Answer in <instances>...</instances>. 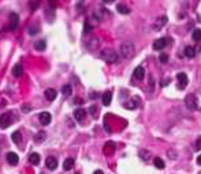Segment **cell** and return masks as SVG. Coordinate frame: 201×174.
I'll use <instances>...</instances> for the list:
<instances>
[{
    "label": "cell",
    "instance_id": "14",
    "mask_svg": "<svg viewBox=\"0 0 201 174\" xmlns=\"http://www.w3.org/2000/svg\"><path fill=\"white\" fill-rule=\"evenodd\" d=\"M45 98H47L49 102L55 100V99H56V91H55L53 88H48L47 91H45Z\"/></svg>",
    "mask_w": 201,
    "mask_h": 174
},
{
    "label": "cell",
    "instance_id": "41",
    "mask_svg": "<svg viewBox=\"0 0 201 174\" xmlns=\"http://www.w3.org/2000/svg\"><path fill=\"white\" fill-rule=\"evenodd\" d=\"M93 174H104V173H103V171H101V170H96Z\"/></svg>",
    "mask_w": 201,
    "mask_h": 174
},
{
    "label": "cell",
    "instance_id": "4",
    "mask_svg": "<svg viewBox=\"0 0 201 174\" xmlns=\"http://www.w3.org/2000/svg\"><path fill=\"white\" fill-rule=\"evenodd\" d=\"M185 104L189 110H197V99H196V95L194 93H190L186 96L185 99Z\"/></svg>",
    "mask_w": 201,
    "mask_h": 174
},
{
    "label": "cell",
    "instance_id": "32",
    "mask_svg": "<svg viewBox=\"0 0 201 174\" xmlns=\"http://www.w3.org/2000/svg\"><path fill=\"white\" fill-rule=\"evenodd\" d=\"M194 95H196V99H197V108L201 110V89Z\"/></svg>",
    "mask_w": 201,
    "mask_h": 174
},
{
    "label": "cell",
    "instance_id": "30",
    "mask_svg": "<svg viewBox=\"0 0 201 174\" xmlns=\"http://www.w3.org/2000/svg\"><path fill=\"white\" fill-rule=\"evenodd\" d=\"M27 32H29L30 36H34V34H37V33L40 32V27H39V26H34V25H32V26L29 27V30H27Z\"/></svg>",
    "mask_w": 201,
    "mask_h": 174
},
{
    "label": "cell",
    "instance_id": "37",
    "mask_svg": "<svg viewBox=\"0 0 201 174\" xmlns=\"http://www.w3.org/2000/svg\"><path fill=\"white\" fill-rule=\"evenodd\" d=\"M22 111H24V112H29L30 111V106H27V104L22 106Z\"/></svg>",
    "mask_w": 201,
    "mask_h": 174
},
{
    "label": "cell",
    "instance_id": "17",
    "mask_svg": "<svg viewBox=\"0 0 201 174\" xmlns=\"http://www.w3.org/2000/svg\"><path fill=\"white\" fill-rule=\"evenodd\" d=\"M22 73H24V69H22V66L21 65H15L14 67H12V76L14 77H21L22 76Z\"/></svg>",
    "mask_w": 201,
    "mask_h": 174
},
{
    "label": "cell",
    "instance_id": "33",
    "mask_svg": "<svg viewBox=\"0 0 201 174\" xmlns=\"http://www.w3.org/2000/svg\"><path fill=\"white\" fill-rule=\"evenodd\" d=\"M159 59H160V62H163V63H167V62H168V56H167L166 53H162V55H160V58H159Z\"/></svg>",
    "mask_w": 201,
    "mask_h": 174
},
{
    "label": "cell",
    "instance_id": "19",
    "mask_svg": "<svg viewBox=\"0 0 201 174\" xmlns=\"http://www.w3.org/2000/svg\"><path fill=\"white\" fill-rule=\"evenodd\" d=\"M73 166H74V159H73V158H67V159L64 160V163H63V169H64V170H71Z\"/></svg>",
    "mask_w": 201,
    "mask_h": 174
},
{
    "label": "cell",
    "instance_id": "18",
    "mask_svg": "<svg viewBox=\"0 0 201 174\" xmlns=\"http://www.w3.org/2000/svg\"><path fill=\"white\" fill-rule=\"evenodd\" d=\"M29 162H30V165H39V163H40V155H39V153H36V152L30 153Z\"/></svg>",
    "mask_w": 201,
    "mask_h": 174
},
{
    "label": "cell",
    "instance_id": "1",
    "mask_svg": "<svg viewBox=\"0 0 201 174\" xmlns=\"http://www.w3.org/2000/svg\"><path fill=\"white\" fill-rule=\"evenodd\" d=\"M101 59L105 60L107 63H116L118 62V53L115 52L114 50H111V48H105V50L101 51L100 53Z\"/></svg>",
    "mask_w": 201,
    "mask_h": 174
},
{
    "label": "cell",
    "instance_id": "9",
    "mask_svg": "<svg viewBox=\"0 0 201 174\" xmlns=\"http://www.w3.org/2000/svg\"><path fill=\"white\" fill-rule=\"evenodd\" d=\"M133 76H134V78H136V80L142 81V80H144V76H145V70H144V67H141V66L136 67V69H134Z\"/></svg>",
    "mask_w": 201,
    "mask_h": 174
},
{
    "label": "cell",
    "instance_id": "26",
    "mask_svg": "<svg viewBox=\"0 0 201 174\" xmlns=\"http://www.w3.org/2000/svg\"><path fill=\"white\" fill-rule=\"evenodd\" d=\"M140 158L144 159V160H148L149 158H151V153H149V151H146V150H141L140 151Z\"/></svg>",
    "mask_w": 201,
    "mask_h": 174
},
{
    "label": "cell",
    "instance_id": "27",
    "mask_svg": "<svg viewBox=\"0 0 201 174\" xmlns=\"http://www.w3.org/2000/svg\"><path fill=\"white\" fill-rule=\"evenodd\" d=\"M153 163H155V166H156L157 169H164V160L163 159H160V158H155V160H153Z\"/></svg>",
    "mask_w": 201,
    "mask_h": 174
},
{
    "label": "cell",
    "instance_id": "7",
    "mask_svg": "<svg viewBox=\"0 0 201 174\" xmlns=\"http://www.w3.org/2000/svg\"><path fill=\"white\" fill-rule=\"evenodd\" d=\"M45 166H47L49 170H55L58 167V159L53 156H49L45 159Z\"/></svg>",
    "mask_w": 201,
    "mask_h": 174
},
{
    "label": "cell",
    "instance_id": "12",
    "mask_svg": "<svg viewBox=\"0 0 201 174\" xmlns=\"http://www.w3.org/2000/svg\"><path fill=\"white\" fill-rule=\"evenodd\" d=\"M7 162H8L10 165H18L19 158H18V155L15 152H8L7 153Z\"/></svg>",
    "mask_w": 201,
    "mask_h": 174
},
{
    "label": "cell",
    "instance_id": "11",
    "mask_svg": "<svg viewBox=\"0 0 201 174\" xmlns=\"http://www.w3.org/2000/svg\"><path fill=\"white\" fill-rule=\"evenodd\" d=\"M167 45V40L166 38H157L156 41L153 43V50H156V51H160V50H163V48Z\"/></svg>",
    "mask_w": 201,
    "mask_h": 174
},
{
    "label": "cell",
    "instance_id": "40",
    "mask_svg": "<svg viewBox=\"0 0 201 174\" xmlns=\"http://www.w3.org/2000/svg\"><path fill=\"white\" fill-rule=\"evenodd\" d=\"M114 0H103V3H105V4H109V3H112Z\"/></svg>",
    "mask_w": 201,
    "mask_h": 174
},
{
    "label": "cell",
    "instance_id": "8",
    "mask_svg": "<svg viewBox=\"0 0 201 174\" xmlns=\"http://www.w3.org/2000/svg\"><path fill=\"white\" fill-rule=\"evenodd\" d=\"M166 24H167V17H166V15H162V17L157 18V21L155 22L153 29H155V30H160Z\"/></svg>",
    "mask_w": 201,
    "mask_h": 174
},
{
    "label": "cell",
    "instance_id": "6",
    "mask_svg": "<svg viewBox=\"0 0 201 174\" xmlns=\"http://www.w3.org/2000/svg\"><path fill=\"white\" fill-rule=\"evenodd\" d=\"M51 119H52V117H51L49 112H41V114L39 115V121L41 125H49L51 124Z\"/></svg>",
    "mask_w": 201,
    "mask_h": 174
},
{
    "label": "cell",
    "instance_id": "10",
    "mask_svg": "<svg viewBox=\"0 0 201 174\" xmlns=\"http://www.w3.org/2000/svg\"><path fill=\"white\" fill-rule=\"evenodd\" d=\"M18 21H19V18H18V14L12 12L10 15V30H15L18 26Z\"/></svg>",
    "mask_w": 201,
    "mask_h": 174
},
{
    "label": "cell",
    "instance_id": "5",
    "mask_svg": "<svg viewBox=\"0 0 201 174\" xmlns=\"http://www.w3.org/2000/svg\"><path fill=\"white\" fill-rule=\"evenodd\" d=\"M177 80H178V89H184L187 85V76L185 73H178Z\"/></svg>",
    "mask_w": 201,
    "mask_h": 174
},
{
    "label": "cell",
    "instance_id": "16",
    "mask_svg": "<svg viewBox=\"0 0 201 174\" xmlns=\"http://www.w3.org/2000/svg\"><path fill=\"white\" fill-rule=\"evenodd\" d=\"M138 102H140V100H138V98L136 96V98H133L130 102H129V103L124 104V107H126V108H129V110H134L137 106H138Z\"/></svg>",
    "mask_w": 201,
    "mask_h": 174
},
{
    "label": "cell",
    "instance_id": "28",
    "mask_svg": "<svg viewBox=\"0 0 201 174\" xmlns=\"http://www.w3.org/2000/svg\"><path fill=\"white\" fill-rule=\"evenodd\" d=\"M192 37H193L194 41H200V40H201V29H196L194 32H193Z\"/></svg>",
    "mask_w": 201,
    "mask_h": 174
},
{
    "label": "cell",
    "instance_id": "3",
    "mask_svg": "<svg viewBox=\"0 0 201 174\" xmlns=\"http://www.w3.org/2000/svg\"><path fill=\"white\" fill-rule=\"evenodd\" d=\"M11 124H12V114L11 112H4V114L0 115V127H2V129H7Z\"/></svg>",
    "mask_w": 201,
    "mask_h": 174
},
{
    "label": "cell",
    "instance_id": "21",
    "mask_svg": "<svg viewBox=\"0 0 201 174\" xmlns=\"http://www.w3.org/2000/svg\"><path fill=\"white\" fill-rule=\"evenodd\" d=\"M116 10H118V12H121V14H123V15H126V14H129L130 12V8L127 6H124V4H118L116 6Z\"/></svg>",
    "mask_w": 201,
    "mask_h": 174
},
{
    "label": "cell",
    "instance_id": "15",
    "mask_svg": "<svg viewBox=\"0 0 201 174\" xmlns=\"http://www.w3.org/2000/svg\"><path fill=\"white\" fill-rule=\"evenodd\" d=\"M111 99H112V92L111 91L104 92V95H103V104L104 106H109V104H111Z\"/></svg>",
    "mask_w": 201,
    "mask_h": 174
},
{
    "label": "cell",
    "instance_id": "25",
    "mask_svg": "<svg viewBox=\"0 0 201 174\" xmlns=\"http://www.w3.org/2000/svg\"><path fill=\"white\" fill-rule=\"evenodd\" d=\"M97 47H99V40H97V38H92V41L88 43V48H89L90 51L96 50Z\"/></svg>",
    "mask_w": 201,
    "mask_h": 174
},
{
    "label": "cell",
    "instance_id": "36",
    "mask_svg": "<svg viewBox=\"0 0 201 174\" xmlns=\"http://www.w3.org/2000/svg\"><path fill=\"white\" fill-rule=\"evenodd\" d=\"M48 2H49V7H51V8H55V7H56L58 0H48Z\"/></svg>",
    "mask_w": 201,
    "mask_h": 174
},
{
    "label": "cell",
    "instance_id": "34",
    "mask_svg": "<svg viewBox=\"0 0 201 174\" xmlns=\"http://www.w3.org/2000/svg\"><path fill=\"white\" fill-rule=\"evenodd\" d=\"M90 30H92V26H90V24L86 21L85 22V27H83V33H88V32H90Z\"/></svg>",
    "mask_w": 201,
    "mask_h": 174
},
{
    "label": "cell",
    "instance_id": "38",
    "mask_svg": "<svg viewBox=\"0 0 201 174\" xmlns=\"http://www.w3.org/2000/svg\"><path fill=\"white\" fill-rule=\"evenodd\" d=\"M90 114H92L93 117H96V107H95V106L90 107Z\"/></svg>",
    "mask_w": 201,
    "mask_h": 174
},
{
    "label": "cell",
    "instance_id": "35",
    "mask_svg": "<svg viewBox=\"0 0 201 174\" xmlns=\"http://www.w3.org/2000/svg\"><path fill=\"white\" fill-rule=\"evenodd\" d=\"M194 150H196V151H200V150H201V137H198V139H197V141H196Z\"/></svg>",
    "mask_w": 201,
    "mask_h": 174
},
{
    "label": "cell",
    "instance_id": "29",
    "mask_svg": "<svg viewBox=\"0 0 201 174\" xmlns=\"http://www.w3.org/2000/svg\"><path fill=\"white\" fill-rule=\"evenodd\" d=\"M71 92H73V89H71V86H70V85H63V88H62V93L64 95V96H70Z\"/></svg>",
    "mask_w": 201,
    "mask_h": 174
},
{
    "label": "cell",
    "instance_id": "39",
    "mask_svg": "<svg viewBox=\"0 0 201 174\" xmlns=\"http://www.w3.org/2000/svg\"><path fill=\"white\" fill-rule=\"evenodd\" d=\"M197 165H200V166H201V153L198 155V158H197Z\"/></svg>",
    "mask_w": 201,
    "mask_h": 174
},
{
    "label": "cell",
    "instance_id": "22",
    "mask_svg": "<svg viewBox=\"0 0 201 174\" xmlns=\"http://www.w3.org/2000/svg\"><path fill=\"white\" fill-rule=\"evenodd\" d=\"M34 48L37 51H44L45 48H47V41H45V40H40V41H37L34 44Z\"/></svg>",
    "mask_w": 201,
    "mask_h": 174
},
{
    "label": "cell",
    "instance_id": "13",
    "mask_svg": "<svg viewBox=\"0 0 201 174\" xmlns=\"http://www.w3.org/2000/svg\"><path fill=\"white\" fill-rule=\"evenodd\" d=\"M86 117V111L83 108H77L74 111V118L77 119V121H83Z\"/></svg>",
    "mask_w": 201,
    "mask_h": 174
},
{
    "label": "cell",
    "instance_id": "20",
    "mask_svg": "<svg viewBox=\"0 0 201 174\" xmlns=\"http://www.w3.org/2000/svg\"><path fill=\"white\" fill-rule=\"evenodd\" d=\"M45 139H47V133H45V132H39L34 136V143H42Z\"/></svg>",
    "mask_w": 201,
    "mask_h": 174
},
{
    "label": "cell",
    "instance_id": "2",
    "mask_svg": "<svg viewBox=\"0 0 201 174\" xmlns=\"http://www.w3.org/2000/svg\"><path fill=\"white\" fill-rule=\"evenodd\" d=\"M121 53L123 58H126V59H131L134 56V53H136V50H134V45L131 44L130 41L127 43H123V44L121 45Z\"/></svg>",
    "mask_w": 201,
    "mask_h": 174
},
{
    "label": "cell",
    "instance_id": "31",
    "mask_svg": "<svg viewBox=\"0 0 201 174\" xmlns=\"http://www.w3.org/2000/svg\"><path fill=\"white\" fill-rule=\"evenodd\" d=\"M40 0H30V11H34L37 7H39Z\"/></svg>",
    "mask_w": 201,
    "mask_h": 174
},
{
    "label": "cell",
    "instance_id": "23",
    "mask_svg": "<svg viewBox=\"0 0 201 174\" xmlns=\"http://www.w3.org/2000/svg\"><path fill=\"white\" fill-rule=\"evenodd\" d=\"M11 139H12V141H14L15 144H19V143H21V139H22L21 133H19V132H14L11 134Z\"/></svg>",
    "mask_w": 201,
    "mask_h": 174
},
{
    "label": "cell",
    "instance_id": "24",
    "mask_svg": "<svg viewBox=\"0 0 201 174\" xmlns=\"http://www.w3.org/2000/svg\"><path fill=\"white\" fill-rule=\"evenodd\" d=\"M185 55H186L187 58H194V55H196L194 48H193V47H186V48H185Z\"/></svg>",
    "mask_w": 201,
    "mask_h": 174
}]
</instances>
